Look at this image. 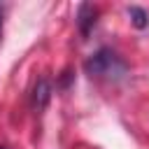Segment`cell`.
<instances>
[{
	"label": "cell",
	"mask_w": 149,
	"mask_h": 149,
	"mask_svg": "<svg viewBox=\"0 0 149 149\" xmlns=\"http://www.w3.org/2000/svg\"><path fill=\"white\" fill-rule=\"evenodd\" d=\"M0 149H5V147H2V144H0Z\"/></svg>",
	"instance_id": "obj_6"
},
{
	"label": "cell",
	"mask_w": 149,
	"mask_h": 149,
	"mask_svg": "<svg viewBox=\"0 0 149 149\" xmlns=\"http://www.w3.org/2000/svg\"><path fill=\"white\" fill-rule=\"evenodd\" d=\"M0 33H2V9H0Z\"/></svg>",
	"instance_id": "obj_5"
},
{
	"label": "cell",
	"mask_w": 149,
	"mask_h": 149,
	"mask_svg": "<svg viewBox=\"0 0 149 149\" xmlns=\"http://www.w3.org/2000/svg\"><path fill=\"white\" fill-rule=\"evenodd\" d=\"M128 16H130V23H133L135 28H140V30L149 26V14H147V9H142V7H137V5L128 7Z\"/></svg>",
	"instance_id": "obj_4"
},
{
	"label": "cell",
	"mask_w": 149,
	"mask_h": 149,
	"mask_svg": "<svg viewBox=\"0 0 149 149\" xmlns=\"http://www.w3.org/2000/svg\"><path fill=\"white\" fill-rule=\"evenodd\" d=\"M84 70L91 79H105V81H121L128 74V63L109 47L98 49L91 54L84 63Z\"/></svg>",
	"instance_id": "obj_1"
},
{
	"label": "cell",
	"mask_w": 149,
	"mask_h": 149,
	"mask_svg": "<svg viewBox=\"0 0 149 149\" xmlns=\"http://www.w3.org/2000/svg\"><path fill=\"white\" fill-rule=\"evenodd\" d=\"M95 21H98V7H93L91 2H81L77 7V26H79L81 37H88V33L93 30Z\"/></svg>",
	"instance_id": "obj_2"
},
{
	"label": "cell",
	"mask_w": 149,
	"mask_h": 149,
	"mask_svg": "<svg viewBox=\"0 0 149 149\" xmlns=\"http://www.w3.org/2000/svg\"><path fill=\"white\" fill-rule=\"evenodd\" d=\"M49 100H51V84H49L47 77H40L37 84H35V88H33V109L42 112Z\"/></svg>",
	"instance_id": "obj_3"
}]
</instances>
